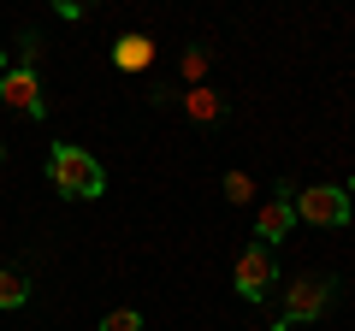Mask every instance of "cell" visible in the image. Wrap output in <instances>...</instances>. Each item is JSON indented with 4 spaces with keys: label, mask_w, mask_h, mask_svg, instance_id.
Masks as SVG:
<instances>
[{
    "label": "cell",
    "mask_w": 355,
    "mask_h": 331,
    "mask_svg": "<svg viewBox=\"0 0 355 331\" xmlns=\"http://www.w3.org/2000/svg\"><path fill=\"white\" fill-rule=\"evenodd\" d=\"M184 113H190L196 125H214V118L225 113V101H219L214 89H190V95H184Z\"/></svg>",
    "instance_id": "cell-8"
},
{
    "label": "cell",
    "mask_w": 355,
    "mask_h": 331,
    "mask_svg": "<svg viewBox=\"0 0 355 331\" xmlns=\"http://www.w3.org/2000/svg\"><path fill=\"white\" fill-rule=\"evenodd\" d=\"M349 190H355V184H349Z\"/></svg>",
    "instance_id": "cell-15"
},
{
    "label": "cell",
    "mask_w": 355,
    "mask_h": 331,
    "mask_svg": "<svg viewBox=\"0 0 355 331\" xmlns=\"http://www.w3.org/2000/svg\"><path fill=\"white\" fill-rule=\"evenodd\" d=\"M30 302V284L18 272H0V307H24Z\"/></svg>",
    "instance_id": "cell-10"
},
{
    "label": "cell",
    "mask_w": 355,
    "mask_h": 331,
    "mask_svg": "<svg viewBox=\"0 0 355 331\" xmlns=\"http://www.w3.org/2000/svg\"><path fill=\"white\" fill-rule=\"evenodd\" d=\"M207 60H214L207 48H184V60H178V71L190 77V89H202V77H207Z\"/></svg>",
    "instance_id": "cell-9"
},
{
    "label": "cell",
    "mask_w": 355,
    "mask_h": 331,
    "mask_svg": "<svg viewBox=\"0 0 355 331\" xmlns=\"http://www.w3.org/2000/svg\"><path fill=\"white\" fill-rule=\"evenodd\" d=\"M0 71H6V48H0Z\"/></svg>",
    "instance_id": "cell-13"
},
{
    "label": "cell",
    "mask_w": 355,
    "mask_h": 331,
    "mask_svg": "<svg viewBox=\"0 0 355 331\" xmlns=\"http://www.w3.org/2000/svg\"><path fill=\"white\" fill-rule=\"evenodd\" d=\"M48 184L65 195V202H95V195L107 190V166L95 160L89 148H77V142H53V154H48Z\"/></svg>",
    "instance_id": "cell-1"
},
{
    "label": "cell",
    "mask_w": 355,
    "mask_h": 331,
    "mask_svg": "<svg viewBox=\"0 0 355 331\" xmlns=\"http://www.w3.org/2000/svg\"><path fill=\"white\" fill-rule=\"evenodd\" d=\"M219 190H225V202H231V207H249L254 184H249V172H225V184H219Z\"/></svg>",
    "instance_id": "cell-11"
},
{
    "label": "cell",
    "mask_w": 355,
    "mask_h": 331,
    "mask_svg": "<svg viewBox=\"0 0 355 331\" xmlns=\"http://www.w3.org/2000/svg\"><path fill=\"white\" fill-rule=\"evenodd\" d=\"M0 160H6V142H0Z\"/></svg>",
    "instance_id": "cell-14"
},
{
    "label": "cell",
    "mask_w": 355,
    "mask_h": 331,
    "mask_svg": "<svg viewBox=\"0 0 355 331\" xmlns=\"http://www.w3.org/2000/svg\"><path fill=\"white\" fill-rule=\"evenodd\" d=\"M113 65H119V71H148V65H154V42L142 36V30L119 36V48H113Z\"/></svg>",
    "instance_id": "cell-7"
},
{
    "label": "cell",
    "mask_w": 355,
    "mask_h": 331,
    "mask_svg": "<svg viewBox=\"0 0 355 331\" xmlns=\"http://www.w3.org/2000/svg\"><path fill=\"white\" fill-rule=\"evenodd\" d=\"M272 284H279V260H272V249H266V242L243 249V255H237V272H231V290H237L243 302H261Z\"/></svg>",
    "instance_id": "cell-3"
},
{
    "label": "cell",
    "mask_w": 355,
    "mask_h": 331,
    "mask_svg": "<svg viewBox=\"0 0 355 331\" xmlns=\"http://www.w3.org/2000/svg\"><path fill=\"white\" fill-rule=\"evenodd\" d=\"M101 331H142V314L137 307H113V314L101 319Z\"/></svg>",
    "instance_id": "cell-12"
},
{
    "label": "cell",
    "mask_w": 355,
    "mask_h": 331,
    "mask_svg": "<svg viewBox=\"0 0 355 331\" xmlns=\"http://www.w3.org/2000/svg\"><path fill=\"white\" fill-rule=\"evenodd\" d=\"M291 231H296V207H291V195H279V202H266L261 213H254V237H261L266 249H272L279 237H291Z\"/></svg>",
    "instance_id": "cell-6"
},
{
    "label": "cell",
    "mask_w": 355,
    "mask_h": 331,
    "mask_svg": "<svg viewBox=\"0 0 355 331\" xmlns=\"http://www.w3.org/2000/svg\"><path fill=\"white\" fill-rule=\"evenodd\" d=\"M331 302V278L326 272H302L296 284H284V319H320Z\"/></svg>",
    "instance_id": "cell-5"
},
{
    "label": "cell",
    "mask_w": 355,
    "mask_h": 331,
    "mask_svg": "<svg viewBox=\"0 0 355 331\" xmlns=\"http://www.w3.org/2000/svg\"><path fill=\"white\" fill-rule=\"evenodd\" d=\"M0 101L12 107V113H24V118L48 113V101H42V77L30 71V65H6V71H0Z\"/></svg>",
    "instance_id": "cell-4"
},
{
    "label": "cell",
    "mask_w": 355,
    "mask_h": 331,
    "mask_svg": "<svg viewBox=\"0 0 355 331\" xmlns=\"http://www.w3.org/2000/svg\"><path fill=\"white\" fill-rule=\"evenodd\" d=\"M291 207H296V219L302 225H320V231H343L349 225V190H338V184H308V190H296L291 195Z\"/></svg>",
    "instance_id": "cell-2"
}]
</instances>
